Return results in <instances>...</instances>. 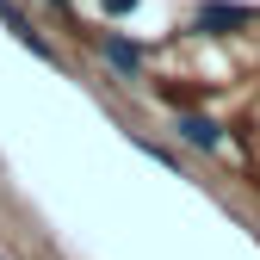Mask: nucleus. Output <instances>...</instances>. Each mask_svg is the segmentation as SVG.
<instances>
[{
  "instance_id": "obj_1",
  "label": "nucleus",
  "mask_w": 260,
  "mask_h": 260,
  "mask_svg": "<svg viewBox=\"0 0 260 260\" xmlns=\"http://www.w3.org/2000/svg\"><path fill=\"white\" fill-rule=\"evenodd\" d=\"M248 25H254V13L236 7V0H205V7L192 13V31H199V38H236Z\"/></svg>"
},
{
  "instance_id": "obj_2",
  "label": "nucleus",
  "mask_w": 260,
  "mask_h": 260,
  "mask_svg": "<svg viewBox=\"0 0 260 260\" xmlns=\"http://www.w3.org/2000/svg\"><path fill=\"white\" fill-rule=\"evenodd\" d=\"M0 25H7V31H13V38H19V44H25L31 56H38V62H50V69H56V44H50L44 31L31 25V19H25L19 7H13V0H0Z\"/></svg>"
},
{
  "instance_id": "obj_3",
  "label": "nucleus",
  "mask_w": 260,
  "mask_h": 260,
  "mask_svg": "<svg viewBox=\"0 0 260 260\" xmlns=\"http://www.w3.org/2000/svg\"><path fill=\"white\" fill-rule=\"evenodd\" d=\"M174 130H180V143H186V149H217V143H223V124L205 118V112H180Z\"/></svg>"
},
{
  "instance_id": "obj_4",
  "label": "nucleus",
  "mask_w": 260,
  "mask_h": 260,
  "mask_svg": "<svg viewBox=\"0 0 260 260\" xmlns=\"http://www.w3.org/2000/svg\"><path fill=\"white\" fill-rule=\"evenodd\" d=\"M100 50H106V62H112V69H124V75H137V69H143V50L130 44V38H118V31H106V38H100Z\"/></svg>"
},
{
  "instance_id": "obj_5",
  "label": "nucleus",
  "mask_w": 260,
  "mask_h": 260,
  "mask_svg": "<svg viewBox=\"0 0 260 260\" xmlns=\"http://www.w3.org/2000/svg\"><path fill=\"white\" fill-rule=\"evenodd\" d=\"M137 7H143V0H100V13H106V19H124V13H137Z\"/></svg>"
},
{
  "instance_id": "obj_6",
  "label": "nucleus",
  "mask_w": 260,
  "mask_h": 260,
  "mask_svg": "<svg viewBox=\"0 0 260 260\" xmlns=\"http://www.w3.org/2000/svg\"><path fill=\"white\" fill-rule=\"evenodd\" d=\"M248 180H254V186H260V168H248Z\"/></svg>"
},
{
  "instance_id": "obj_7",
  "label": "nucleus",
  "mask_w": 260,
  "mask_h": 260,
  "mask_svg": "<svg viewBox=\"0 0 260 260\" xmlns=\"http://www.w3.org/2000/svg\"><path fill=\"white\" fill-rule=\"evenodd\" d=\"M50 7H69V0H50Z\"/></svg>"
}]
</instances>
